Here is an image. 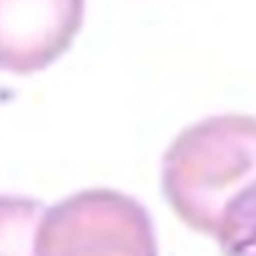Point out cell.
Masks as SVG:
<instances>
[{
    "mask_svg": "<svg viewBox=\"0 0 256 256\" xmlns=\"http://www.w3.org/2000/svg\"><path fill=\"white\" fill-rule=\"evenodd\" d=\"M215 240L223 256H256V184L228 204Z\"/></svg>",
    "mask_w": 256,
    "mask_h": 256,
    "instance_id": "5b68a950",
    "label": "cell"
},
{
    "mask_svg": "<svg viewBox=\"0 0 256 256\" xmlns=\"http://www.w3.org/2000/svg\"><path fill=\"white\" fill-rule=\"evenodd\" d=\"M250 184H256V116L201 118L162 154V198L184 226L206 237H215L228 204Z\"/></svg>",
    "mask_w": 256,
    "mask_h": 256,
    "instance_id": "6da1fadb",
    "label": "cell"
},
{
    "mask_svg": "<svg viewBox=\"0 0 256 256\" xmlns=\"http://www.w3.org/2000/svg\"><path fill=\"white\" fill-rule=\"evenodd\" d=\"M36 256H160L154 220L138 198L91 188L47 206Z\"/></svg>",
    "mask_w": 256,
    "mask_h": 256,
    "instance_id": "7a4b0ae2",
    "label": "cell"
},
{
    "mask_svg": "<svg viewBox=\"0 0 256 256\" xmlns=\"http://www.w3.org/2000/svg\"><path fill=\"white\" fill-rule=\"evenodd\" d=\"M47 204L28 196H0V256H36V234Z\"/></svg>",
    "mask_w": 256,
    "mask_h": 256,
    "instance_id": "277c9868",
    "label": "cell"
},
{
    "mask_svg": "<svg viewBox=\"0 0 256 256\" xmlns=\"http://www.w3.org/2000/svg\"><path fill=\"white\" fill-rule=\"evenodd\" d=\"M86 0H0V72L52 66L83 28Z\"/></svg>",
    "mask_w": 256,
    "mask_h": 256,
    "instance_id": "3957f363",
    "label": "cell"
}]
</instances>
